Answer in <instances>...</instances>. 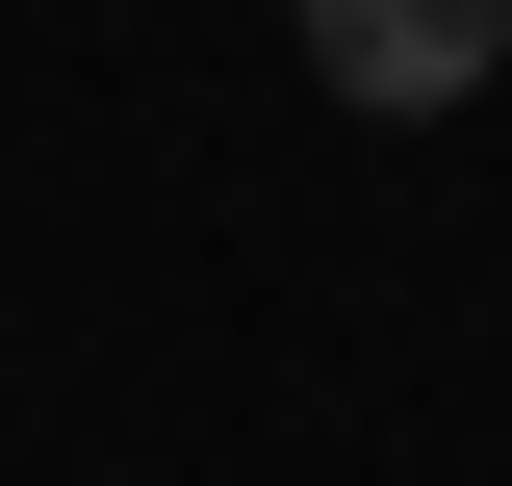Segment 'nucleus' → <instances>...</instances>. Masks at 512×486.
<instances>
[{"mask_svg": "<svg viewBox=\"0 0 512 486\" xmlns=\"http://www.w3.org/2000/svg\"><path fill=\"white\" fill-rule=\"evenodd\" d=\"M282 26H308V77H333L359 128H436V103L512 77V0H282Z\"/></svg>", "mask_w": 512, "mask_h": 486, "instance_id": "nucleus-1", "label": "nucleus"}]
</instances>
